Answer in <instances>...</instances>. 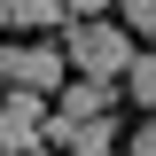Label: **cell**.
<instances>
[{"label":"cell","mask_w":156,"mask_h":156,"mask_svg":"<svg viewBox=\"0 0 156 156\" xmlns=\"http://www.w3.org/2000/svg\"><path fill=\"white\" fill-rule=\"evenodd\" d=\"M133 55L140 47L117 31L109 16H78L70 31H62V70H78L86 86H117V78L133 70Z\"/></svg>","instance_id":"1"},{"label":"cell","mask_w":156,"mask_h":156,"mask_svg":"<svg viewBox=\"0 0 156 156\" xmlns=\"http://www.w3.org/2000/svg\"><path fill=\"white\" fill-rule=\"evenodd\" d=\"M0 78H8V94H62V47L55 39H47V47H0Z\"/></svg>","instance_id":"2"},{"label":"cell","mask_w":156,"mask_h":156,"mask_svg":"<svg viewBox=\"0 0 156 156\" xmlns=\"http://www.w3.org/2000/svg\"><path fill=\"white\" fill-rule=\"evenodd\" d=\"M39 125H47V101L39 94H0V156H31Z\"/></svg>","instance_id":"3"},{"label":"cell","mask_w":156,"mask_h":156,"mask_svg":"<svg viewBox=\"0 0 156 156\" xmlns=\"http://www.w3.org/2000/svg\"><path fill=\"white\" fill-rule=\"evenodd\" d=\"M78 0H0V31H70Z\"/></svg>","instance_id":"4"},{"label":"cell","mask_w":156,"mask_h":156,"mask_svg":"<svg viewBox=\"0 0 156 156\" xmlns=\"http://www.w3.org/2000/svg\"><path fill=\"white\" fill-rule=\"evenodd\" d=\"M55 117H62V125H94V117H109V86L62 78V94H55Z\"/></svg>","instance_id":"5"},{"label":"cell","mask_w":156,"mask_h":156,"mask_svg":"<svg viewBox=\"0 0 156 156\" xmlns=\"http://www.w3.org/2000/svg\"><path fill=\"white\" fill-rule=\"evenodd\" d=\"M70 156H117V117H94V125H70L62 133Z\"/></svg>","instance_id":"6"},{"label":"cell","mask_w":156,"mask_h":156,"mask_svg":"<svg viewBox=\"0 0 156 156\" xmlns=\"http://www.w3.org/2000/svg\"><path fill=\"white\" fill-rule=\"evenodd\" d=\"M117 31H125V39H156V0H125Z\"/></svg>","instance_id":"7"},{"label":"cell","mask_w":156,"mask_h":156,"mask_svg":"<svg viewBox=\"0 0 156 156\" xmlns=\"http://www.w3.org/2000/svg\"><path fill=\"white\" fill-rule=\"evenodd\" d=\"M125 86H133V101H140V109H156V55H133Z\"/></svg>","instance_id":"8"},{"label":"cell","mask_w":156,"mask_h":156,"mask_svg":"<svg viewBox=\"0 0 156 156\" xmlns=\"http://www.w3.org/2000/svg\"><path fill=\"white\" fill-rule=\"evenodd\" d=\"M125 156H156V125H140V133L125 140Z\"/></svg>","instance_id":"9"},{"label":"cell","mask_w":156,"mask_h":156,"mask_svg":"<svg viewBox=\"0 0 156 156\" xmlns=\"http://www.w3.org/2000/svg\"><path fill=\"white\" fill-rule=\"evenodd\" d=\"M31 156H55V148H31Z\"/></svg>","instance_id":"10"}]
</instances>
